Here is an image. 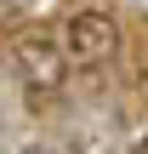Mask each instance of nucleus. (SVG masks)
<instances>
[{
	"label": "nucleus",
	"mask_w": 148,
	"mask_h": 154,
	"mask_svg": "<svg viewBox=\"0 0 148 154\" xmlns=\"http://www.w3.org/2000/svg\"><path fill=\"white\" fill-rule=\"evenodd\" d=\"M63 46H68V57L86 63V69L114 63V51H120V23H114V11L80 6V11L68 17V29H63Z\"/></svg>",
	"instance_id": "f257e3e1"
},
{
	"label": "nucleus",
	"mask_w": 148,
	"mask_h": 154,
	"mask_svg": "<svg viewBox=\"0 0 148 154\" xmlns=\"http://www.w3.org/2000/svg\"><path fill=\"white\" fill-rule=\"evenodd\" d=\"M63 74H68V63H63L57 40H46V34H23V40H17V80H23L34 97L57 91Z\"/></svg>",
	"instance_id": "f03ea898"
},
{
	"label": "nucleus",
	"mask_w": 148,
	"mask_h": 154,
	"mask_svg": "<svg viewBox=\"0 0 148 154\" xmlns=\"http://www.w3.org/2000/svg\"><path fill=\"white\" fill-rule=\"evenodd\" d=\"M137 154H148V137H143V143H137Z\"/></svg>",
	"instance_id": "7ed1b4c3"
},
{
	"label": "nucleus",
	"mask_w": 148,
	"mask_h": 154,
	"mask_svg": "<svg viewBox=\"0 0 148 154\" xmlns=\"http://www.w3.org/2000/svg\"><path fill=\"white\" fill-rule=\"evenodd\" d=\"M29 154H51V149H29Z\"/></svg>",
	"instance_id": "20e7f679"
}]
</instances>
